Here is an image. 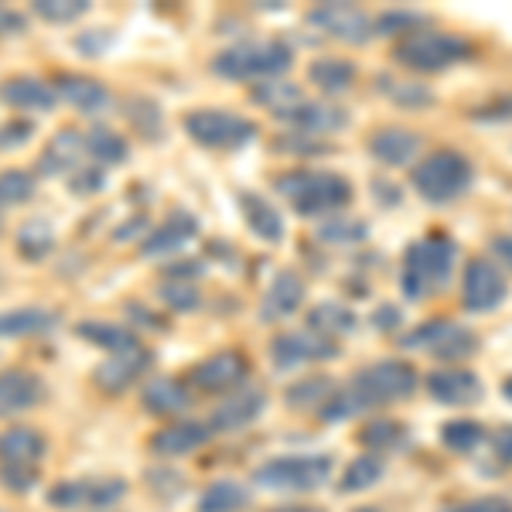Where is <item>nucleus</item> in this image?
<instances>
[{"mask_svg": "<svg viewBox=\"0 0 512 512\" xmlns=\"http://www.w3.org/2000/svg\"><path fill=\"white\" fill-rule=\"evenodd\" d=\"M263 410H267V393L256 386H239L226 403L216 407L209 427L212 431H239V427H250Z\"/></svg>", "mask_w": 512, "mask_h": 512, "instance_id": "obj_22", "label": "nucleus"}, {"mask_svg": "<svg viewBox=\"0 0 512 512\" xmlns=\"http://www.w3.org/2000/svg\"><path fill=\"white\" fill-rule=\"evenodd\" d=\"M28 31V18L14 7H0V35H24Z\"/></svg>", "mask_w": 512, "mask_h": 512, "instance_id": "obj_54", "label": "nucleus"}, {"mask_svg": "<svg viewBox=\"0 0 512 512\" xmlns=\"http://www.w3.org/2000/svg\"><path fill=\"white\" fill-rule=\"evenodd\" d=\"M379 478H383V465H379L376 454H362V458H355L349 468H345L342 475V492H362L369 489V485H376Z\"/></svg>", "mask_w": 512, "mask_h": 512, "instance_id": "obj_43", "label": "nucleus"}, {"mask_svg": "<svg viewBox=\"0 0 512 512\" xmlns=\"http://www.w3.org/2000/svg\"><path fill=\"white\" fill-rule=\"evenodd\" d=\"M113 41V35L106 28H93V31H82V35L72 38V48L82 52L86 59H96V55L106 52V45Z\"/></svg>", "mask_w": 512, "mask_h": 512, "instance_id": "obj_52", "label": "nucleus"}, {"mask_svg": "<svg viewBox=\"0 0 512 512\" xmlns=\"http://www.w3.org/2000/svg\"><path fill=\"white\" fill-rule=\"evenodd\" d=\"M0 99H4L11 110L21 113H52L59 96H55L52 82L35 79V76H11L0 82Z\"/></svg>", "mask_w": 512, "mask_h": 512, "instance_id": "obj_21", "label": "nucleus"}, {"mask_svg": "<svg viewBox=\"0 0 512 512\" xmlns=\"http://www.w3.org/2000/svg\"><path fill=\"white\" fill-rule=\"evenodd\" d=\"M509 294L506 274H502L495 263H489L485 256L468 260L465 277H461V304L468 311H495Z\"/></svg>", "mask_w": 512, "mask_h": 512, "instance_id": "obj_13", "label": "nucleus"}, {"mask_svg": "<svg viewBox=\"0 0 512 512\" xmlns=\"http://www.w3.org/2000/svg\"><path fill=\"white\" fill-rule=\"evenodd\" d=\"M45 396V383L31 369H4L0 373V417H18L38 407Z\"/></svg>", "mask_w": 512, "mask_h": 512, "instance_id": "obj_20", "label": "nucleus"}, {"mask_svg": "<svg viewBox=\"0 0 512 512\" xmlns=\"http://www.w3.org/2000/svg\"><path fill=\"white\" fill-rule=\"evenodd\" d=\"M270 355H274L277 369H294V366H304V362L335 359L338 342H335V338L315 332V328H301V332L277 335L274 345H270Z\"/></svg>", "mask_w": 512, "mask_h": 512, "instance_id": "obj_14", "label": "nucleus"}, {"mask_svg": "<svg viewBox=\"0 0 512 512\" xmlns=\"http://www.w3.org/2000/svg\"><path fill=\"white\" fill-rule=\"evenodd\" d=\"M38 482V468H18V465H0V485H4L7 492H31Z\"/></svg>", "mask_w": 512, "mask_h": 512, "instance_id": "obj_50", "label": "nucleus"}, {"mask_svg": "<svg viewBox=\"0 0 512 512\" xmlns=\"http://www.w3.org/2000/svg\"><path fill=\"white\" fill-rule=\"evenodd\" d=\"M127 120L134 123L137 134H144L147 140H164L161 110L151 103V99H130V103H127Z\"/></svg>", "mask_w": 512, "mask_h": 512, "instance_id": "obj_41", "label": "nucleus"}, {"mask_svg": "<svg viewBox=\"0 0 512 512\" xmlns=\"http://www.w3.org/2000/svg\"><path fill=\"white\" fill-rule=\"evenodd\" d=\"M239 212H243L246 226L253 229V236L267 239V243H280L284 239V222H280V212L256 192H239Z\"/></svg>", "mask_w": 512, "mask_h": 512, "instance_id": "obj_29", "label": "nucleus"}, {"mask_svg": "<svg viewBox=\"0 0 512 512\" xmlns=\"http://www.w3.org/2000/svg\"><path fill=\"white\" fill-rule=\"evenodd\" d=\"M35 175L24 168H7L0 171V209H7V205H24L31 195H35Z\"/></svg>", "mask_w": 512, "mask_h": 512, "instance_id": "obj_39", "label": "nucleus"}, {"mask_svg": "<svg viewBox=\"0 0 512 512\" xmlns=\"http://www.w3.org/2000/svg\"><path fill=\"white\" fill-rule=\"evenodd\" d=\"M448 512H512V502L509 499H499V495H489V499L465 502V506H454Z\"/></svg>", "mask_w": 512, "mask_h": 512, "instance_id": "obj_53", "label": "nucleus"}, {"mask_svg": "<svg viewBox=\"0 0 512 512\" xmlns=\"http://www.w3.org/2000/svg\"><path fill=\"white\" fill-rule=\"evenodd\" d=\"M86 154L99 164V168H113V164L127 161L130 147H127V140L117 134V130L96 123V127L86 134Z\"/></svg>", "mask_w": 512, "mask_h": 512, "instance_id": "obj_33", "label": "nucleus"}, {"mask_svg": "<svg viewBox=\"0 0 512 512\" xmlns=\"http://www.w3.org/2000/svg\"><path fill=\"white\" fill-rule=\"evenodd\" d=\"M185 130L198 147L212 151H236L256 137V123L229 110H192L185 117Z\"/></svg>", "mask_w": 512, "mask_h": 512, "instance_id": "obj_8", "label": "nucleus"}, {"mask_svg": "<svg viewBox=\"0 0 512 512\" xmlns=\"http://www.w3.org/2000/svg\"><path fill=\"white\" fill-rule=\"evenodd\" d=\"M209 437H212L209 424H198V420H175V424L154 431L151 451L164 454V458H178V454H192L198 448H205Z\"/></svg>", "mask_w": 512, "mask_h": 512, "instance_id": "obj_23", "label": "nucleus"}, {"mask_svg": "<svg viewBox=\"0 0 512 512\" xmlns=\"http://www.w3.org/2000/svg\"><path fill=\"white\" fill-rule=\"evenodd\" d=\"M195 236H198V219L192 216V212L175 209L168 219L158 222V229H154L144 243H140V256H144V260H161V256L185 250Z\"/></svg>", "mask_w": 512, "mask_h": 512, "instance_id": "obj_16", "label": "nucleus"}, {"mask_svg": "<svg viewBox=\"0 0 512 512\" xmlns=\"http://www.w3.org/2000/svg\"><path fill=\"white\" fill-rule=\"evenodd\" d=\"M89 7H93L89 0H35L31 11L48 24H72L82 14H89Z\"/></svg>", "mask_w": 512, "mask_h": 512, "instance_id": "obj_42", "label": "nucleus"}, {"mask_svg": "<svg viewBox=\"0 0 512 512\" xmlns=\"http://www.w3.org/2000/svg\"><path fill=\"white\" fill-rule=\"evenodd\" d=\"M308 76L321 89V93L338 96V93H345V89H352L355 65L345 62V59H318V62H311Z\"/></svg>", "mask_w": 512, "mask_h": 512, "instance_id": "obj_35", "label": "nucleus"}, {"mask_svg": "<svg viewBox=\"0 0 512 512\" xmlns=\"http://www.w3.org/2000/svg\"><path fill=\"white\" fill-rule=\"evenodd\" d=\"M151 359L154 355L147 349H134V352H120V355H110L106 362H99L93 369V383L99 386L103 393L117 396L123 390H130V386L137 383L140 376L151 369Z\"/></svg>", "mask_w": 512, "mask_h": 512, "instance_id": "obj_17", "label": "nucleus"}, {"mask_svg": "<svg viewBox=\"0 0 512 512\" xmlns=\"http://www.w3.org/2000/svg\"><path fill=\"white\" fill-rule=\"evenodd\" d=\"M407 349H427L434 352L437 359H465L478 349V338L468 332V328L454 325L448 318H437V321H424L417 332L403 335L400 338Z\"/></svg>", "mask_w": 512, "mask_h": 512, "instance_id": "obj_11", "label": "nucleus"}, {"mask_svg": "<svg viewBox=\"0 0 512 512\" xmlns=\"http://www.w3.org/2000/svg\"><path fill=\"white\" fill-rule=\"evenodd\" d=\"M140 403H144V410H151V414H158V417H175L192 407V393H188V386L178 383V379H154V383L144 386Z\"/></svg>", "mask_w": 512, "mask_h": 512, "instance_id": "obj_30", "label": "nucleus"}, {"mask_svg": "<svg viewBox=\"0 0 512 512\" xmlns=\"http://www.w3.org/2000/svg\"><path fill=\"white\" fill-rule=\"evenodd\" d=\"M294 52L284 41H243L233 45L226 52H219L212 59V72L222 79H256V82H270L277 79L284 69H291Z\"/></svg>", "mask_w": 512, "mask_h": 512, "instance_id": "obj_3", "label": "nucleus"}, {"mask_svg": "<svg viewBox=\"0 0 512 512\" xmlns=\"http://www.w3.org/2000/svg\"><path fill=\"white\" fill-rule=\"evenodd\" d=\"M396 321H400V315H396V311L393 308H383V311H379V318H373V325H396Z\"/></svg>", "mask_w": 512, "mask_h": 512, "instance_id": "obj_58", "label": "nucleus"}, {"mask_svg": "<svg viewBox=\"0 0 512 512\" xmlns=\"http://www.w3.org/2000/svg\"><path fill=\"white\" fill-rule=\"evenodd\" d=\"M441 441L448 451H458V454H468L475 448H482L485 441V427L475 424V420H448L441 431Z\"/></svg>", "mask_w": 512, "mask_h": 512, "instance_id": "obj_38", "label": "nucleus"}, {"mask_svg": "<svg viewBox=\"0 0 512 512\" xmlns=\"http://www.w3.org/2000/svg\"><path fill=\"white\" fill-rule=\"evenodd\" d=\"M492 448L502 465H512V427H502V431L492 437Z\"/></svg>", "mask_w": 512, "mask_h": 512, "instance_id": "obj_55", "label": "nucleus"}, {"mask_svg": "<svg viewBox=\"0 0 512 512\" xmlns=\"http://www.w3.org/2000/svg\"><path fill=\"white\" fill-rule=\"evenodd\" d=\"M369 151L383 164H410L420 151V137L403 127H383L369 137Z\"/></svg>", "mask_w": 512, "mask_h": 512, "instance_id": "obj_31", "label": "nucleus"}, {"mask_svg": "<svg viewBox=\"0 0 512 512\" xmlns=\"http://www.w3.org/2000/svg\"><path fill=\"white\" fill-rule=\"evenodd\" d=\"M420 24V14H410V11H390L383 14L379 21H373V31L376 35H396V31H417Z\"/></svg>", "mask_w": 512, "mask_h": 512, "instance_id": "obj_51", "label": "nucleus"}, {"mask_svg": "<svg viewBox=\"0 0 512 512\" xmlns=\"http://www.w3.org/2000/svg\"><path fill=\"white\" fill-rule=\"evenodd\" d=\"M332 475V458L328 454H284L253 472V482L263 489L277 492H311L321 489Z\"/></svg>", "mask_w": 512, "mask_h": 512, "instance_id": "obj_7", "label": "nucleus"}, {"mask_svg": "<svg viewBox=\"0 0 512 512\" xmlns=\"http://www.w3.org/2000/svg\"><path fill=\"white\" fill-rule=\"evenodd\" d=\"M475 171L465 154L458 151H434L414 168V188L431 205H448L472 188Z\"/></svg>", "mask_w": 512, "mask_h": 512, "instance_id": "obj_5", "label": "nucleus"}, {"mask_svg": "<svg viewBox=\"0 0 512 512\" xmlns=\"http://www.w3.org/2000/svg\"><path fill=\"white\" fill-rule=\"evenodd\" d=\"M0 512H4V509H0Z\"/></svg>", "mask_w": 512, "mask_h": 512, "instance_id": "obj_62", "label": "nucleus"}, {"mask_svg": "<svg viewBox=\"0 0 512 512\" xmlns=\"http://www.w3.org/2000/svg\"><path fill=\"white\" fill-rule=\"evenodd\" d=\"M127 318H134V325H130V328H134V332H137V325H164V321L158 318V315H147V311H144V304H140V301H130L127 304Z\"/></svg>", "mask_w": 512, "mask_h": 512, "instance_id": "obj_56", "label": "nucleus"}, {"mask_svg": "<svg viewBox=\"0 0 512 512\" xmlns=\"http://www.w3.org/2000/svg\"><path fill=\"white\" fill-rule=\"evenodd\" d=\"M253 103L267 106L274 117H284L287 110L304 103L301 89L291 86V82H280V79H270V82H256L253 86Z\"/></svg>", "mask_w": 512, "mask_h": 512, "instance_id": "obj_37", "label": "nucleus"}, {"mask_svg": "<svg viewBox=\"0 0 512 512\" xmlns=\"http://www.w3.org/2000/svg\"><path fill=\"white\" fill-rule=\"evenodd\" d=\"M427 390L437 403L448 407H472L485 396V386L472 369H437L427 376Z\"/></svg>", "mask_w": 512, "mask_h": 512, "instance_id": "obj_19", "label": "nucleus"}, {"mask_svg": "<svg viewBox=\"0 0 512 512\" xmlns=\"http://www.w3.org/2000/svg\"><path fill=\"white\" fill-rule=\"evenodd\" d=\"M284 123H291L297 134H311V137H321V134H335V130H342L345 123H349V113L338 110V106H328V103H311V99H304L301 106H294V110H287Z\"/></svg>", "mask_w": 512, "mask_h": 512, "instance_id": "obj_25", "label": "nucleus"}, {"mask_svg": "<svg viewBox=\"0 0 512 512\" xmlns=\"http://www.w3.org/2000/svg\"><path fill=\"white\" fill-rule=\"evenodd\" d=\"M383 93L400 106H424V103H434V96L427 93L424 86L417 82H393V79H383Z\"/></svg>", "mask_w": 512, "mask_h": 512, "instance_id": "obj_48", "label": "nucleus"}, {"mask_svg": "<svg viewBox=\"0 0 512 512\" xmlns=\"http://www.w3.org/2000/svg\"><path fill=\"white\" fill-rule=\"evenodd\" d=\"M62 325V311L55 308H14L0 311V338H38L52 335Z\"/></svg>", "mask_w": 512, "mask_h": 512, "instance_id": "obj_26", "label": "nucleus"}, {"mask_svg": "<svg viewBox=\"0 0 512 512\" xmlns=\"http://www.w3.org/2000/svg\"><path fill=\"white\" fill-rule=\"evenodd\" d=\"M277 192L301 216H325L352 202V185L335 171H287L277 178Z\"/></svg>", "mask_w": 512, "mask_h": 512, "instance_id": "obj_2", "label": "nucleus"}, {"mask_svg": "<svg viewBox=\"0 0 512 512\" xmlns=\"http://www.w3.org/2000/svg\"><path fill=\"white\" fill-rule=\"evenodd\" d=\"M359 441L376 451H393V448H403V444H407V427H400L396 420L383 417V420L366 424V431L359 434Z\"/></svg>", "mask_w": 512, "mask_h": 512, "instance_id": "obj_40", "label": "nucleus"}, {"mask_svg": "<svg viewBox=\"0 0 512 512\" xmlns=\"http://www.w3.org/2000/svg\"><path fill=\"white\" fill-rule=\"evenodd\" d=\"M14 246H18L21 260H28V263L48 260V256L55 253V229H52V222L41 219V216L21 222L18 236H14Z\"/></svg>", "mask_w": 512, "mask_h": 512, "instance_id": "obj_32", "label": "nucleus"}, {"mask_svg": "<svg viewBox=\"0 0 512 512\" xmlns=\"http://www.w3.org/2000/svg\"><path fill=\"white\" fill-rule=\"evenodd\" d=\"M82 154H86V134H79L76 127H62L59 134L48 140V147L38 154V175L45 178H59L72 175L76 168H82Z\"/></svg>", "mask_w": 512, "mask_h": 512, "instance_id": "obj_18", "label": "nucleus"}, {"mask_svg": "<svg viewBox=\"0 0 512 512\" xmlns=\"http://www.w3.org/2000/svg\"><path fill=\"white\" fill-rule=\"evenodd\" d=\"M454 270V243L448 236L431 233L417 243H410L407 256H403V277L400 287L407 297H431L448 284Z\"/></svg>", "mask_w": 512, "mask_h": 512, "instance_id": "obj_1", "label": "nucleus"}, {"mask_svg": "<svg viewBox=\"0 0 512 512\" xmlns=\"http://www.w3.org/2000/svg\"><path fill=\"white\" fill-rule=\"evenodd\" d=\"M308 24L318 28L321 35L349 41V45H362L376 35L373 21H369L366 11H359L355 4H342V0H332V4H318L308 11Z\"/></svg>", "mask_w": 512, "mask_h": 512, "instance_id": "obj_12", "label": "nucleus"}, {"mask_svg": "<svg viewBox=\"0 0 512 512\" xmlns=\"http://www.w3.org/2000/svg\"><path fill=\"white\" fill-rule=\"evenodd\" d=\"M502 393H506V400H512V376L506 379V386H502Z\"/></svg>", "mask_w": 512, "mask_h": 512, "instance_id": "obj_60", "label": "nucleus"}, {"mask_svg": "<svg viewBox=\"0 0 512 512\" xmlns=\"http://www.w3.org/2000/svg\"><path fill=\"white\" fill-rule=\"evenodd\" d=\"M31 134H35V123H31L28 117L7 120L4 127H0V154H4V151H18V147L28 144Z\"/></svg>", "mask_w": 512, "mask_h": 512, "instance_id": "obj_49", "label": "nucleus"}, {"mask_svg": "<svg viewBox=\"0 0 512 512\" xmlns=\"http://www.w3.org/2000/svg\"><path fill=\"white\" fill-rule=\"evenodd\" d=\"M311 328L321 335H328V338H338V335H352L355 332V325H359V318L352 315L345 304H338V301H321L318 308H311Z\"/></svg>", "mask_w": 512, "mask_h": 512, "instance_id": "obj_36", "label": "nucleus"}, {"mask_svg": "<svg viewBox=\"0 0 512 512\" xmlns=\"http://www.w3.org/2000/svg\"><path fill=\"white\" fill-rule=\"evenodd\" d=\"M45 458V434L28 424H14L0 434V465H18V468H38Z\"/></svg>", "mask_w": 512, "mask_h": 512, "instance_id": "obj_24", "label": "nucleus"}, {"mask_svg": "<svg viewBox=\"0 0 512 512\" xmlns=\"http://www.w3.org/2000/svg\"><path fill=\"white\" fill-rule=\"evenodd\" d=\"M304 301V280L294 274V270H284V274L274 277L270 291L263 294L260 301V318L263 321H280L287 315H294Z\"/></svg>", "mask_w": 512, "mask_h": 512, "instance_id": "obj_27", "label": "nucleus"}, {"mask_svg": "<svg viewBox=\"0 0 512 512\" xmlns=\"http://www.w3.org/2000/svg\"><path fill=\"white\" fill-rule=\"evenodd\" d=\"M127 495V482L113 475L103 478H76V482H59L48 489V506L55 509H82V506H93V509H106L113 502H120Z\"/></svg>", "mask_w": 512, "mask_h": 512, "instance_id": "obj_9", "label": "nucleus"}, {"mask_svg": "<svg viewBox=\"0 0 512 512\" xmlns=\"http://www.w3.org/2000/svg\"><path fill=\"white\" fill-rule=\"evenodd\" d=\"M274 512H321L315 506H284V509H274Z\"/></svg>", "mask_w": 512, "mask_h": 512, "instance_id": "obj_59", "label": "nucleus"}, {"mask_svg": "<svg viewBox=\"0 0 512 512\" xmlns=\"http://www.w3.org/2000/svg\"><path fill=\"white\" fill-rule=\"evenodd\" d=\"M366 233H369L366 222H359V219H328L318 226V239H325V243H332V246L362 243Z\"/></svg>", "mask_w": 512, "mask_h": 512, "instance_id": "obj_44", "label": "nucleus"}, {"mask_svg": "<svg viewBox=\"0 0 512 512\" xmlns=\"http://www.w3.org/2000/svg\"><path fill=\"white\" fill-rule=\"evenodd\" d=\"M103 185H106V171L99 168V164H82V168H76L69 175V192L79 195V198L96 195Z\"/></svg>", "mask_w": 512, "mask_h": 512, "instance_id": "obj_47", "label": "nucleus"}, {"mask_svg": "<svg viewBox=\"0 0 512 512\" xmlns=\"http://www.w3.org/2000/svg\"><path fill=\"white\" fill-rule=\"evenodd\" d=\"M250 506V495L239 482H229V478H219L209 489L198 495V512H243Z\"/></svg>", "mask_w": 512, "mask_h": 512, "instance_id": "obj_34", "label": "nucleus"}, {"mask_svg": "<svg viewBox=\"0 0 512 512\" xmlns=\"http://www.w3.org/2000/svg\"><path fill=\"white\" fill-rule=\"evenodd\" d=\"M393 59L400 62L403 69H414V72H444V69H451V65L472 59V45L458 35L417 28L400 38Z\"/></svg>", "mask_w": 512, "mask_h": 512, "instance_id": "obj_4", "label": "nucleus"}, {"mask_svg": "<svg viewBox=\"0 0 512 512\" xmlns=\"http://www.w3.org/2000/svg\"><path fill=\"white\" fill-rule=\"evenodd\" d=\"M246 376H250V362H246L243 352H216L209 359L195 362L188 369L185 383L195 393H236L239 386H246Z\"/></svg>", "mask_w": 512, "mask_h": 512, "instance_id": "obj_10", "label": "nucleus"}, {"mask_svg": "<svg viewBox=\"0 0 512 512\" xmlns=\"http://www.w3.org/2000/svg\"><path fill=\"white\" fill-rule=\"evenodd\" d=\"M55 96L65 99L72 110H79L82 117H99V113L110 110L113 96L110 89L103 86L99 79H89V76H76V72H59L52 82Z\"/></svg>", "mask_w": 512, "mask_h": 512, "instance_id": "obj_15", "label": "nucleus"}, {"mask_svg": "<svg viewBox=\"0 0 512 512\" xmlns=\"http://www.w3.org/2000/svg\"><path fill=\"white\" fill-rule=\"evenodd\" d=\"M352 396L359 400L362 410L369 407H386V403L407 400L417 390V369L403 359L390 362H373V366L359 369L352 379Z\"/></svg>", "mask_w": 512, "mask_h": 512, "instance_id": "obj_6", "label": "nucleus"}, {"mask_svg": "<svg viewBox=\"0 0 512 512\" xmlns=\"http://www.w3.org/2000/svg\"><path fill=\"white\" fill-rule=\"evenodd\" d=\"M158 297L171 311H195L198 301H202V294H198V287L192 280H164Z\"/></svg>", "mask_w": 512, "mask_h": 512, "instance_id": "obj_45", "label": "nucleus"}, {"mask_svg": "<svg viewBox=\"0 0 512 512\" xmlns=\"http://www.w3.org/2000/svg\"><path fill=\"white\" fill-rule=\"evenodd\" d=\"M76 335L82 338V342L96 345V349H106L110 355L144 349L134 328H127V325H110V321H79V325H76Z\"/></svg>", "mask_w": 512, "mask_h": 512, "instance_id": "obj_28", "label": "nucleus"}, {"mask_svg": "<svg viewBox=\"0 0 512 512\" xmlns=\"http://www.w3.org/2000/svg\"><path fill=\"white\" fill-rule=\"evenodd\" d=\"M355 512H379V509H373V506H362V509H355Z\"/></svg>", "mask_w": 512, "mask_h": 512, "instance_id": "obj_61", "label": "nucleus"}, {"mask_svg": "<svg viewBox=\"0 0 512 512\" xmlns=\"http://www.w3.org/2000/svg\"><path fill=\"white\" fill-rule=\"evenodd\" d=\"M332 393L335 390L328 379H304V383H297L294 390L287 393V403H291V407H318L321 410V403H325Z\"/></svg>", "mask_w": 512, "mask_h": 512, "instance_id": "obj_46", "label": "nucleus"}, {"mask_svg": "<svg viewBox=\"0 0 512 512\" xmlns=\"http://www.w3.org/2000/svg\"><path fill=\"white\" fill-rule=\"evenodd\" d=\"M492 250L502 263H506V267H512V236H495Z\"/></svg>", "mask_w": 512, "mask_h": 512, "instance_id": "obj_57", "label": "nucleus"}]
</instances>
